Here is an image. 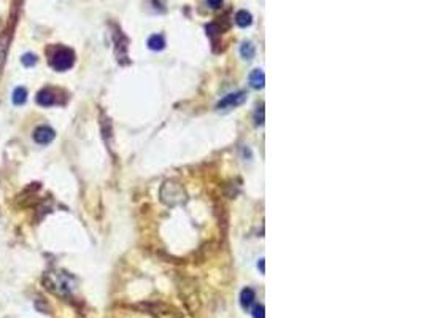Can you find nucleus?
I'll list each match as a JSON object with an SVG mask.
<instances>
[{"label": "nucleus", "instance_id": "f8f14e48", "mask_svg": "<svg viewBox=\"0 0 424 318\" xmlns=\"http://www.w3.org/2000/svg\"><path fill=\"white\" fill-rule=\"evenodd\" d=\"M21 64L24 67H34L37 64V56L34 53H26L21 57Z\"/></svg>", "mask_w": 424, "mask_h": 318}, {"label": "nucleus", "instance_id": "20e7f679", "mask_svg": "<svg viewBox=\"0 0 424 318\" xmlns=\"http://www.w3.org/2000/svg\"><path fill=\"white\" fill-rule=\"evenodd\" d=\"M56 137L54 129H51L49 126H39L34 131V142L39 145H48L51 143Z\"/></svg>", "mask_w": 424, "mask_h": 318}, {"label": "nucleus", "instance_id": "423d86ee", "mask_svg": "<svg viewBox=\"0 0 424 318\" xmlns=\"http://www.w3.org/2000/svg\"><path fill=\"white\" fill-rule=\"evenodd\" d=\"M254 299H256L254 291H253L251 288H245L242 291V295H240V304H242V307L245 310H250L253 302H254Z\"/></svg>", "mask_w": 424, "mask_h": 318}, {"label": "nucleus", "instance_id": "0eeeda50", "mask_svg": "<svg viewBox=\"0 0 424 318\" xmlns=\"http://www.w3.org/2000/svg\"><path fill=\"white\" fill-rule=\"evenodd\" d=\"M26 100H27V89L22 86H18L13 91V94H11V102L20 107L22 104H26Z\"/></svg>", "mask_w": 424, "mask_h": 318}, {"label": "nucleus", "instance_id": "9d476101", "mask_svg": "<svg viewBox=\"0 0 424 318\" xmlns=\"http://www.w3.org/2000/svg\"><path fill=\"white\" fill-rule=\"evenodd\" d=\"M148 46L154 51H161L166 46V40H164L162 35H151L149 40H148Z\"/></svg>", "mask_w": 424, "mask_h": 318}, {"label": "nucleus", "instance_id": "4468645a", "mask_svg": "<svg viewBox=\"0 0 424 318\" xmlns=\"http://www.w3.org/2000/svg\"><path fill=\"white\" fill-rule=\"evenodd\" d=\"M223 2H224V0H207V5L210 6V8H213V10H218V8L223 6Z\"/></svg>", "mask_w": 424, "mask_h": 318}, {"label": "nucleus", "instance_id": "ddd939ff", "mask_svg": "<svg viewBox=\"0 0 424 318\" xmlns=\"http://www.w3.org/2000/svg\"><path fill=\"white\" fill-rule=\"evenodd\" d=\"M253 318H265V309L262 304L254 305V309H253Z\"/></svg>", "mask_w": 424, "mask_h": 318}, {"label": "nucleus", "instance_id": "2eb2a0df", "mask_svg": "<svg viewBox=\"0 0 424 318\" xmlns=\"http://www.w3.org/2000/svg\"><path fill=\"white\" fill-rule=\"evenodd\" d=\"M259 266H261V271L264 272V259H261V263H259Z\"/></svg>", "mask_w": 424, "mask_h": 318}, {"label": "nucleus", "instance_id": "7ed1b4c3", "mask_svg": "<svg viewBox=\"0 0 424 318\" xmlns=\"http://www.w3.org/2000/svg\"><path fill=\"white\" fill-rule=\"evenodd\" d=\"M245 100H246V92H243V91L229 94L218 104V110H229V108L242 105Z\"/></svg>", "mask_w": 424, "mask_h": 318}, {"label": "nucleus", "instance_id": "39448f33", "mask_svg": "<svg viewBox=\"0 0 424 318\" xmlns=\"http://www.w3.org/2000/svg\"><path fill=\"white\" fill-rule=\"evenodd\" d=\"M35 100H37V104L42 107H51L54 104H58V95H56L54 89L45 88V89H42V91H39Z\"/></svg>", "mask_w": 424, "mask_h": 318}, {"label": "nucleus", "instance_id": "9b49d317", "mask_svg": "<svg viewBox=\"0 0 424 318\" xmlns=\"http://www.w3.org/2000/svg\"><path fill=\"white\" fill-rule=\"evenodd\" d=\"M254 45L250 43V42H245L242 45V48H240V53H242V56L245 57V59H253L254 57Z\"/></svg>", "mask_w": 424, "mask_h": 318}, {"label": "nucleus", "instance_id": "f257e3e1", "mask_svg": "<svg viewBox=\"0 0 424 318\" xmlns=\"http://www.w3.org/2000/svg\"><path fill=\"white\" fill-rule=\"evenodd\" d=\"M43 286L53 295L58 296H68L75 290L77 282L75 278L64 271H49L42 278Z\"/></svg>", "mask_w": 424, "mask_h": 318}, {"label": "nucleus", "instance_id": "1a4fd4ad", "mask_svg": "<svg viewBox=\"0 0 424 318\" xmlns=\"http://www.w3.org/2000/svg\"><path fill=\"white\" fill-rule=\"evenodd\" d=\"M235 23L240 25V27H248V25H251V23H253L251 13H248L246 10L238 11L237 15H235Z\"/></svg>", "mask_w": 424, "mask_h": 318}, {"label": "nucleus", "instance_id": "f03ea898", "mask_svg": "<svg viewBox=\"0 0 424 318\" xmlns=\"http://www.w3.org/2000/svg\"><path fill=\"white\" fill-rule=\"evenodd\" d=\"M75 64V53L70 48L65 46H54L49 54V66L58 72H65L72 68Z\"/></svg>", "mask_w": 424, "mask_h": 318}, {"label": "nucleus", "instance_id": "6e6552de", "mask_svg": "<svg viewBox=\"0 0 424 318\" xmlns=\"http://www.w3.org/2000/svg\"><path fill=\"white\" fill-rule=\"evenodd\" d=\"M250 83H251V86L254 88V89H261V88H264V83H265V75H264V72L262 70H253L251 72V75H250Z\"/></svg>", "mask_w": 424, "mask_h": 318}]
</instances>
